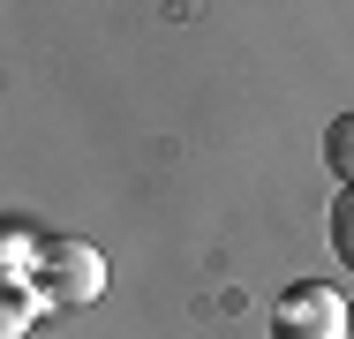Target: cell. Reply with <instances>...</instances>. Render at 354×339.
Segmentation results:
<instances>
[{
	"label": "cell",
	"instance_id": "8992f818",
	"mask_svg": "<svg viewBox=\"0 0 354 339\" xmlns=\"http://www.w3.org/2000/svg\"><path fill=\"white\" fill-rule=\"evenodd\" d=\"M347 339H354V309H347Z\"/></svg>",
	"mask_w": 354,
	"mask_h": 339
},
{
	"label": "cell",
	"instance_id": "7a4b0ae2",
	"mask_svg": "<svg viewBox=\"0 0 354 339\" xmlns=\"http://www.w3.org/2000/svg\"><path fill=\"white\" fill-rule=\"evenodd\" d=\"M347 309L332 286H286L279 294V339H347Z\"/></svg>",
	"mask_w": 354,
	"mask_h": 339
},
{
	"label": "cell",
	"instance_id": "3957f363",
	"mask_svg": "<svg viewBox=\"0 0 354 339\" xmlns=\"http://www.w3.org/2000/svg\"><path fill=\"white\" fill-rule=\"evenodd\" d=\"M38 317H46V286H38V279H30V286H8V317H0V332L23 339Z\"/></svg>",
	"mask_w": 354,
	"mask_h": 339
},
{
	"label": "cell",
	"instance_id": "5b68a950",
	"mask_svg": "<svg viewBox=\"0 0 354 339\" xmlns=\"http://www.w3.org/2000/svg\"><path fill=\"white\" fill-rule=\"evenodd\" d=\"M332 249L354 264V189H339V196H332Z\"/></svg>",
	"mask_w": 354,
	"mask_h": 339
},
{
	"label": "cell",
	"instance_id": "277c9868",
	"mask_svg": "<svg viewBox=\"0 0 354 339\" xmlns=\"http://www.w3.org/2000/svg\"><path fill=\"white\" fill-rule=\"evenodd\" d=\"M324 166L339 174V189H354V113H339L324 129Z\"/></svg>",
	"mask_w": 354,
	"mask_h": 339
},
{
	"label": "cell",
	"instance_id": "6da1fadb",
	"mask_svg": "<svg viewBox=\"0 0 354 339\" xmlns=\"http://www.w3.org/2000/svg\"><path fill=\"white\" fill-rule=\"evenodd\" d=\"M38 286H46L53 309H83V302L106 294V257H98L91 241H75V234H53V241L38 249Z\"/></svg>",
	"mask_w": 354,
	"mask_h": 339
}]
</instances>
